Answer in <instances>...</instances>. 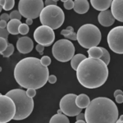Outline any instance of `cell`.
I'll return each mask as SVG.
<instances>
[{"label": "cell", "instance_id": "obj_23", "mask_svg": "<svg viewBox=\"0 0 123 123\" xmlns=\"http://www.w3.org/2000/svg\"><path fill=\"white\" fill-rule=\"evenodd\" d=\"M88 55L89 57L95 59H100L103 55V52L101 50L100 47H93L91 49H88Z\"/></svg>", "mask_w": 123, "mask_h": 123}, {"label": "cell", "instance_id": "obj_2", "mask_svg": "<svg viewBox=\"0 0 123 123\" xmlns=\"http://www.w3.org/2000/svg\"><path fill=\"white\" fill-rule=\"evenodd\" d=\"M79 83L87 89H96L102 86L108 77V68L101 59L86 57L76 70Z\"/></svg>", "mask_w": 123, "mask_h": 123}, {"label": "cell", "instance_id": "obj_34", "mask_svg": "<svg viewBox=\"0 0 123 123\" xmlns=\"http://www.w3.org/2000/svg\"><path fill=\"white\" fill-rule=\"evenodd\" d=\"M0 19H1V21H10V15H8L7 13H3V14L1 15V17H0Z\"/></svg>", "mask_w": 123, "mask_h": 123}, {"label": "cell", "instance_id": "obj_22", "mask_svg": "<svg viewBox=\"0 0 123 123\" xmlns=\"http://www.w3.org/2000/svg\"><path fill=\"white\" fill-rule=\"evenodd\" d=\"M49 123H70V121L65 114L57 113L51 117Z\"/></svg>", "mask_w": 123, "mask_h": 123}, {"label": "cell", "instance_id": "obj_1", "mask_svg": "<svg viewBox=\"0 0 123 123\" xmlns=\"http://www.w3.org/2000/svg\"><path fill=\"white\" fill-rule=\"evenodd\" d=\"M15 80L20 86L25 89L42 88L49 77L48 67L41 63L40 59L28 57L21 59L14 68Z\"/></svg>", "mask_w": 123, "mask_h": 123}, {"label": "cell", "instance_id": "obj_45", "mask_svg": "<svg viewBox=\"0 0 123 123\" xmlns=\"http://www.w3.org/2000/svg\"><path fill=\"white\" fill-rule=\"evenodd\" d=\"M57 113H58V114H62V111L61 109H60V110L57 111Z\"/></svg>", "mask_w": 123, "mask_h": 123}, {"label": "cell", "instance_id": "obj_13", "mask_svg": "<svg viewBox=\"0 0 123 123\" xmlns=\"http://www.w3.org/2000/svg\"><path fill=\"white\" fill-rule=\"evenodd\" d=\"M34 43L30 37L23 36L17 41V49L21 53H29L33 50Z\"/></svg>", "mask_w": 123, "mask_h": 123}, {"label": "cell", "instance_id": "obj_30", "mask_svg": "<svg viewBox=\"0 0 123 123\" xmlns=\"http://www.w3.org/2000/svg\"><path fill=\"white\" fill-rule=\"evenodd\" d=\"M62 3L63 6L67 10L74 8V1H72V0H65V1H62Z\"/></svg>", "mask_w": 123, "mask_h": 123}, {"label": "cell", "instance_id": "obj_7", "mask_svg": "<svg viewBox=\"0 0 123 123\" xmlns=\"http://www.w3.org/2000/svg\"><path fill=\"white\" fill-rule=\"evenodd\" d=\"M52 53L56 60L67 62L75 56V46L68 39H59L53 44Z\"/></svg>", "mask_w": 123, "mask_h": 123}, {"label": "cell", "instance_id": "obj_41", "mask_svg": "<svg viewBox=\"0 0 123 123\" xmlns=\"http://www.w3.org/2000/svg\"><path fill=\"white\" fill-rule=\"evenodd\" d=\"M121 94H123L122 90H115V92H114V97H117V95H121Z\"/></svg>", "mask_w": 123, "mask_h": 123}, {"label": "cell", "instance_id": "obj_28", "mask_svg": "<svg viewBox=\"0 0 123 123\" xmlns=\"http://www.w3.org/2000/svg\"><path fill=\"white\" fill-rule=\"evenodd\" d=\"M9 15H10V19L11 20H19V21H21V17H22L21 12H20L19 11H17V10L12 11Z\"/></svg>", "mask_w": 123, "mask_h": 123}, {"label": "cell", "instance_id": "obj_8", "mask_svg": "<svg viewBox=\"0 0 123 123\" xmlns=\"http://www.w3.org/2000/svg\"><path fill=\"white\" fill-rule=\"evenodd\" d=\"M44 8L42 0H20L18 11L26 19H35L39 17Z\"/></svg>", "mask_w": 123, "mask_h": 123}, {"label": "cell", "instance_id": "obj_37", "mask_svg": "<svg viewBox=\"0 0 123 123\" xmlns=\"http://www.w3.org/2000/svg\"><path fill=\"white\" fill-rule=\"evenodd\" d=\"M57 0H46V1H45V5L46 6L57 5Z\"/></svg>", "mask_w": 123, "mask_h": 123}, {"label": "cell", "instance_id": "obj_24", "mask_svg": "<svg viewBox=\"0 0 123 123\" xmlns=\"http://www.w3.org/2000/svg\"><path fill=\"white\" fill-rule=\"evenodd\" d=\"M100 48H101V50H102V52H103V55L100 59L104 62L106 65H108L109 63H110V58H111L110 54H109L108 51L106 49H104V48H103V47H100Z\"/></svg>", "mask_w": 123, "mask_h": 123}, {"label": "cell", "instance_id": "obj_21", "mask_svg": "<svg viewBox=\"0 0 123 123\" xmlns=\"http://www.w3.org/2000/svg\"><path fill=\"white\" fill-rule=\"evenodd\" d=\"M85 58H86V57H85L84 54H82V53H78V54H76L74 57H72V59L71 60V68H72L73 70L76 71L77 68H78V67H79V65L80 64V62L83 60H85Z\"/></svg>", "mask_w": 123, "mask_h": 123}, {"label": "cell", "instance_id": "obj_12", "mask_svg": "<svg viewBox=\"0 0 123 123\" xmlns=\"http://www.w3.org/2000/svg\"><path fill=\"white\" fill-rule=\"evenodd\" d=\"M34 39L38 44L48 47L50 46L54 41L55 34L52 28L42 25L35 29L34 32Z\"/></svg>", "mask_w": 123, "mask_h": 123}, {"label": "cell", "instance_id": "obj_11", "mask_svg": "<svg viewBox=\"0 0 123 123\" xmlns=\"http://www.w3.org/2000/svg\"><path fill=\"white\" fill-rule=\"evenodd\" d=\"M76 97L77 95L75 94H67L61 98L59 106L63 114L67 117H76L80 113L82 109L77 107Z\"/></svg>", "mask_w": 123, "mask_h": 123}, {"label": "cell", "instance_id": "obj_6", "mask_svg": "<svg viewBox=\"0 0 123 123\" xmlns=\"http://www.w3.org/2000/svg\"><path fill=\"white\" fill-rule=\"evenodd\" d=\"M40 22L53 30H57L62 25L65 21L64 12L57 5L45 6L39 16Z\"/></svg>", "mask_w": 123, "mask_h": 123}, {"label": "cell", "instance_id": "obj_40", "mask_svg": "<svg viewBox=\"0 0 123 123\" xmlns=\"http://www.w3.org/2000/svg\"><path fill=\"white\" fill-rule=\"evenodd\" d=\"M7 23H8V22H7V21H0V27H1V29L7 28Z\"/></svg>", "mask_w": 123, "mask_h": 123}, {"label": "cell", "instance_id": "obj_43", "mask_svg": "<svg viewBox=\"0 0 123 123\" xmlns=\"http://www.w3.org/2000/svg\"><path fill=\"white\" fill-rule=\"evenodd\" d=\"M116 123H123V115H122V116L119 117L118 120L117 121Z\"/></svg>", "mask_w": 123, "mask_h": 123}, {"label": "cell", "instance_id": "obj_4", "mask_svg": "<svg viewBox=\"0 0 123 123\" xmlns=\"http://www.w3.org/2000/svg\"><path fill=\"white\" fill-rule=\"evenodd\" d=\"M14 101L17 112L13 120L21 121L27 118L34 109V100L27 95L26 91L21 89H14L8 91L7 94Z\"/></svg>", "mask_w": 123, "mask_h": 123}, {"label": "cell", "instance_id": "obj_38", "mask_svg": "<svg viewBox=\"0 0 123 123\" xmlns=\"http://www.w3.org/2000/svg\"><path fill=\"white\" fill-rule=\"evenodd\" d=\"M115 98H116V102L117 104H122L123 103V94L117 95V97H115Z\"/></svg>", "mask_w": 123, "mask_h": 123}, {"label": "cell", "instance_id": "obj_5", "mask_svg": "<svg viewBox=\"0 0 123 123\" xmlns=\"http://www.w3.org/2000/svg\"><path fill=\"white\" fill-rule=\"evenodd\" d=\"M77 41L81 47L90 49L98 47L101 41V32L99 29L93 24H85L77 31Z\"/></svg>", "mask_w": 123, "mask_h": 123}, {"label": "cell", "instance_id": "obj_15", "mask_svg": "<svg viewBox=\"0 0 123 123\" xmlns=\"http://www.w3.org/2000/svg\"><path fill=\"white\" fill-rule=\"evenodd\" d=\"M98 21L101 25L108 27L113 25L115 18L113 15H112V12L109 11V10H107V11L100 12V13L98 16Z\"/></svg>", "mask_w": 123, "mask_h": 123}, {"label": "cell", "instance_id": "obj_25", "mask_svg": "<svg viewBox=\"0 0 123 123\" xmlns=\"http://www.w3.org/2000/svg\"><path fill=\"white\" fill-rule=\"evenodd\" d=\"M13 52H14V46H13V44H12V43H9L8 47H7L4 52L2 53L1 54L4 57H9L10 56H12Z\"/></svg>", "mask_w": 123, "mask_h": 123}, {"label": "cell", "instance_id": "obj_9", "mask_svg": "<svg viewBox=\"0 0 123 123\" xmlns=\"http://www.w3.org/2000/svg\"><path fill=\"white\" fill-rule=\"evenodd\" d=\"M17 108L14 101L7 95L0 94V123H7L14 118Z\"/></svg>", "mask_w": 123, "mask_h": 123}, {"label": "cell", "instance_id": "obj_20", "mask_svg": "<svg viewBox=\"0 0 123 123\" xmlns=\"http://www.w3.org/2000/svg\"><path fill=\"white\" fill-rule=\"evenodd\" d=\"M61 35L66 38V39L71 40H77V35L74 32V28L72 26H67L66 30H62L61 31Z\"/></svg>", "mask_w": 123, "mask_h": 123}, {"label": "cell", "instance_id": "obj_19", "mask_svg": "<svg viewBox=\"0 0 123 123\" xmlns=\"http://www.w3.org/2000/svg\"><path fill=\"white\" fill-rule=\"evenodd\" d=\"M21 25V21L19 20H10V21H8L7 23V29L8 31L9 34L12 35H18L19 33V27Z\"/></svg>", "mask_w": 123, "mask_h": 123}, {"label": "cell", "instance_id": "obj_29", "mask_svg": "<svg viewBox=\"0 0 123 123\" xmlns=\"http://www.w3.org/2000/svg\"><path fill=\"white\" fill-rule=\"evenodd\" d=\"M28 32H29V25L25 23H21V25L19 27V33L21 35H25L26 34H28Z\"/></svg>", "mask_w": 123, "mask_h": 123}, {"label": "cell", "instance_id": "obj_42", "mask_svg": "<svg viewBox=\"0 0 123 123\" xmlns=\"http://www.w3.org/2000/svg\"><path fill=\"white\" fill-rule=\"evenodd\" d=\"M25 24L28 25H31L33 24V20L32 19H26V21H25Z\"/></svg>", "mask_w": 123, "mask_h": 123}, {"label": "cell", "instance_id": "obj_44", "mask_svg": "<svg viewBox=\"0 0 123 123\" xmlns=\"http://www.w3.org/2000/svg\"><path fill=\"white\" fill-rule=\"evenodd\" d=\"M76 123H86V122L84 120H80V121H76Z\"/></svg>", "mask_w": 123, "mask_h": 123}, {"label": "cell", "instance_id": "obj_14", "mask_svg": "<svg viewBox=\"0 0 123 123\" xmlns=\"http://www.w3.org/2000/svg\"><path fill=\"white\" fill-rule=\"evenodd\" d=\"M111 12L117 21L123 22V0H113L111 5Z\"/></svg>", "mask_w": 123, "mask_h": 123}, {"label": "cell", "instance_id": "obj_32", "mask_svg": "<svg viewBox=\"0 0 123 123\" xmlns=\"http://www.w3.org/2000/svg\"><path fill=\"white\" fill-rule=\"evenodd\" d=\"M8 35H9V32H8V31H7V28L0 29V37H1V38L7 39V38H8Z\"/></svg>", "mask_w": 123, "mask_h": 123}, {"label": "cell", "instance_id": "obj_33", "mask_svg": "<svg viewBox=\"0 0 123 123\" xmlns=\"http://www.w3.org/2000/svg\"><path fill=\"white\" fill-rule=\"evenodd\" d=\"M26 94L30 97V98H34V97L36 95V90L35 89H28L26 90Z\"/></svg>", "mask_w": 123, "mask_h": 123}, {"label": "cell", "instance_id": "obj_35", "mask_svg": "<svg viewBox=\"0 0 123 123\" xmlns=\"http://www.w3.org/2000/svg\"><path fill=\"white\" fill-rule=\"evenodd\" d=\"M36 51L37 52H39V53L40 55H43V50H44V46H43V45L41 44H37L36 45Z\"/></svg>", "mask_w": 123, "mask_h": 123}, {"label": "cell", "instance_id": "obj_39", "mask_svg": "<svg viewBox=\"0 0 123 123\" xmlns=\"http://www.w3.org/2000/svg\"><path fill=\"white\" fill-rule=\"evenodd\" d=\"M80 120H84L85 121V114L84 113H80L78 114L76 116V121H80Z\"/></svg>", "mask_w": 123, "mask_h": 123}, {"label": "cell", "instance_id": "obj_10", "mask_svg": "<svg viewBox=\"0 0 123 123\" xmlns=\"http://www.w3.org/2000/svg\"><path fill=\"white\" fill-rule=\"evenodd\" d=\"M107 40L111 50L118 54H123V25L111 30L108 34Z\"/></svg>", "mask_w": 123, "mask_h": 123}, {"label": "cell", "instance_id": "obj_36", "mask_svg": "<svg viewBox=\"0 0 123 123\" xmlns=\"http://www.w3.org/2000/svg\"><path fill=\"white\" fill-rule=\"evenodd\" d=\"M50 84H54V83L57 82V77L56 76H54V75H50L49 77V80H48Z\"/></svg>", "mask_w": 123, "mask_h": 123}, {"label": "cell", "instance_id": "obj_3", "mask_svg": "<svg viewBox=\"0 0 123 123\" xmlns=\"http://www.w3.org/2000/svg\"><path fill=\"white\" fill-rule=\"evenodd\" d=\"M118 108L112 99L98 97L90 101L85 108L86 123H116L118 120Z\"/></svg>", "mask_w": 123, "mask_h": 123}, {"label": "cell", "instance_id": "obj_17", "mask_svg": "<svg viewBox=\"0 0 123 123\" xmlns=\"http://www.w3.org/2000/svg\"><path fill=\"white\" fill-rule=\"evenodd\" d=\"M112 0H91L90 3L97 11H107L112 5Z\"/></svg>", "mask_w": 123, "mask_h": 123}, {"label": "cell", "instance_id": "obj_31", "mask_svg": "<svg viewBox=\"0 0 123 123\" xmlns=\"http://www.w3.org/2000/svg\"><path fill=\"white\" fill-rule=\"evenodd\" d=\"M40 61H41V63L45 67L49 66V65L51 64V62H52L51 61V58L49 56H43L41 57Z\"/></svg>", "mask_w": 123, "mask_h": 123}, {"label": "cell", "instance_id": "obj_18", "mask_svg": "<svg viewBox=\"0 0 123 123\" xmlns=\"http://www.w3.org/2000/svg\"><path fill=\"white\" fill-rule=\"evenodd\" d=\"M76 104L77 105V107L81 109L86 108L90 104V99L88 95L85 94H80L76 97Z\"/></svg>", "mask_w": 123, "mask_h": 123}, {"label": "cell", "instance_id": "obj_16", "mask_svg": "<svg viewBox=\"0 0 123 123\" xmlns=\"http://www.w3.org/2000/svg\"><path fill=\"white\" fill-rule=\"evenodd\" d=\"M90 9V3L87 0H75L74 11L79 14H85Z\"/></svg>", "mask_w": 123, "mask_h": 123}, {"label": "cell", "instance_id": "obj_27", "mask_svg": "<svg viewBox=\"0 0 123 123\" xmlns=\"http://www.w3.org/2000/svg\"><path fill=\"white\" fill-rule=\"evenodd\" d=\"M9 43H7V39H5L3 38H0V53H3L8 47Z\"/></svg>", "mask_w": 123, "mask_h": 123}, {"label": "cell", "instance_id": "obj_26", "mask_svg": "<svg viewBox=\"0 0 123 123\" xmlns=\"http://www.w3.org/2000/svg\"><path fill=\"white\" fill-rule=\"evenodd\" d=\"M15 4V1L14 0H5V3L3 6V9L5 11H10L13 8Z\"/></svg>", "mask_w": 123, "mask_h": 123}]
</instances>
